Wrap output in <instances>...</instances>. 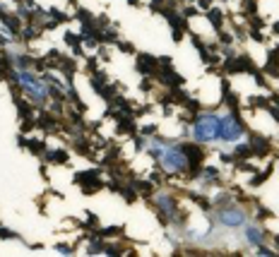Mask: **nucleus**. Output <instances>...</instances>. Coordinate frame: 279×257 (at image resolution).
Segmentation results:
<instances>
[{"instance_id":"nucleus-1","label":"nucleus","mask_w":279,"mask_h":257,"mask_svg":"<svg viewBox=\"0 0 279 257\" xmlns=\"http://www.w3.org/2000/svg\"><path fill=\"white\" fill-rule=\"evenodd\" d=\"M193 135H195L197 142H209V139H217L219 135V118L217 116H200L195 123H193Z\"/></svg>"},{"instance_id":"nucleus-2","label":"nucleus","mask_w":279,"mask_h":257,"mask_svg":"<svg viewBox=\"0 0 279 257\" xmlns=\"http://www.w3.org/2000/svg\"><path fill=\"white\" fill-rule=\"evenodd\" d=\"M161 166L171 173H183L188 168V156L183 147H168L161 149Z\"/></svg>"},{"instance_id":"nucleus-3","label":"nucleus","mask_w":279,"mask_h":257,"mask_svg":"<svg viewBox=\"0 0 279 257\" xmlns=\"http://www.w3.org/2000/svg\"><path fill=\"white\" fill-rule=\"evenodd\" d=\"M17 80L22 84V89L27 92L34 101H46V96H48V89H46V84H43L36 75H31L29 70H22L19 75H17Z\"/></svg>"},{"instance_id":"nucleus-4","label":"nucleus","mask_w":279,"mask_h":257,"mask_svg":"<svg viewBox=\"0 0 279 257\" xmlns=\"http://www.w3.org/2000/svg\"><path fill=\"white\" fill-rule=\"evenodd\" d=\"M241 135H243V125H241L234 116L219 118V135H217V139H224V142H236Z\"/></svg>"},{"instance_id":"nucleus-5","label":"nucleus","mask_w":279,"mask_h":257,"mask_svg":"<svg viewBox=\"0 0 279 257\" xmlns=\"http://www.w3.org/2000/svg\"><path fill=\"white\" fill-rule=\"evenodd\" d=\"M217 219H219V224H224V226L236 229V226H243L246 214H243L241 209H219V212H217Z\"/></svg>"},{"instance_id":"nucleus-6","label":"nucleus","mask_w":279,"mask_h":257,"mask_svg":"<svg viewBox=\"0 0 279 257\" xmlns=\"http://www.w3.org/2000/svg\"><path fill=\"white\" fill-rule=\"evenodd\" d=\"M246 236H248V243H253V245L263 243V233H260V229H255V226H248L246 229Z\"/></svg>"},{"instance_id":"nucleus-7","label":"nucleus","mask_w":279,"mask_h":257,"mask_svg":"<svg viewBox=\"0 0 279 257\" xmlns=\"http://www.w3.org/2000/svg\"><path fill=\"white\" fill-rule=\"evenodd\" d=\"M140 60H142V63H149V58H140ZM140 70H142V72H147V70H149V65H138Z\"/></svg>"}]
</instances>
